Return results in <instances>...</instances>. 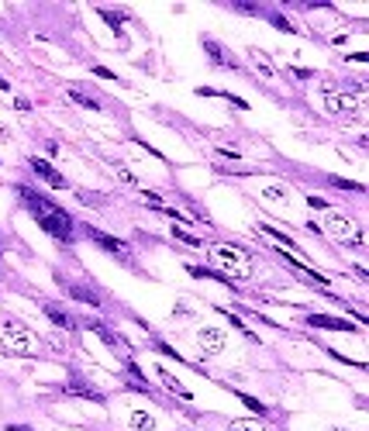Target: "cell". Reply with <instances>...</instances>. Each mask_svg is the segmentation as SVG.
<instances>
[{
	"label": "cell",
	"instance_id": "cell-26",
	"mask_svg": "<svg viewBox=\"0 0 369 431\" xmlns=\"http://www.w3.org/2000/svg\"><path fill=\"white\" fill-rule=\"evenodd\" d=\"M307 207H311V211H328V200H321V197L311 193V197H307Z\"/></svg>",
	"mask_w": 369,
	"mask_h": 431
},
{
	"label": "cell",
	"instance_id": "cell-9",
	"mask_svg": "<svg viewBox=\"0 0 369 431\" xmlns=\"http://www.w3.org/2000/svg\"><path fill=\"white\" fill-rule=\"evenodd\" d=\"M28 166H31V172H35L42 183H49L52 190H66V186H69V183H66V176H63V172H56L49 163H45V159H31Z\"/></svg>",
	"mask_w": 369,
	"mask_h": 431
},
{
	"label": "cell",
	"instance_id": "cell-12",
	"mask_svg": "<svg viewBox=\"0 0 369 431\" xmlns=\"http://www.w3.org/2000/svg\"><path fill=\"white\" fill-rule=\"evenodd\" d=\"M63 290L73 297V300H80V304H87V307H100V293L97 290H90V286H83V283H63Z\"/></svg>",
	"mask_w": 369,
	"mask_h": 431
},
{
	"label": "cell",
	"instance_id": "cell-1",
	"mask_svg": "<svg viewBox=\"0 0 369 431\" xmlns=\"http://www.w3.org/2000/svg\"><path fill=\"white\" fill-rule=\"evenodd\" d=\"M17 197L31 211V218L38 221V228L45 235H52L56 242H73L76 238V221H73V214L66 207H59L56 200H49L45 193H38L31 186H17Z\"/></svg>",
	"mask_w": 369,
	"mask_h": 431
},
{
	"label": "cell",
	"instance_id": "cell-19",
	"mask_svg": "<svg viewBox=\"0 0 369 431\" xmlns=\"http://www.w3.org/2000/svg\"><path fill=\"white\" fill-rule=\"evenodd\" d=\"M66 393H76V397H87V400H97V404L104 400V393H97V390H93V387H87L83 380H69V383H66Z\"/></svg>",
	"mask_w": 369,
	"mask_h": 431
},
{
	"label": "cell",
	"instance_id": "cell-21",
	"mask_svg": "<svg viewBox=\"0 0 369 431\" xmlns=\"http://www.w3.org/2000/svg\"><path fill=\"white\" fill-rule=\"evenodd\" d=\"M97 14H100V17H104V21H107V24H110V31H114V35H117V38H121V35H124V28H121V24H124V14H117V10H107V7H100V10H97Z\"/></svg>",
	"mask_w": 369,
	"mask_h": 431
},
{
	"label": "cell",
	"instance_id": "cell-16",
	"mask_svg": "<svg viewBox=\"0 0 369 431\" xmlns=\"http://www.w3.org/2000/svg\"><path fill=\"white\" fill-rule=\"evenodd\" d=\"M259 197H263L266 204H273V207H286V204H290V190H286V186H279V183L263 186V190H259Z\"/></svg>",
	"mask_w": 369,
	"mask_h": 431
},
{
	"label": "cell",
	"instance_id": "cell-22",
	"mask_svg": "<svg viewBox=\"0 0 369 431\" xmlns=\"http://www.w3.org/2000/svg\"><path fill=\"white\" fill-rule=\"evenodd\" d=\"M235 397H238V400H242V404H245V407H249V411H256V414H259V418H263V414H266V404H263V400H256V397H252V393H242V390H235Z\"/></svg>",
	"mask_w": 369,
	"mask_h": 431
},
{
	"label": "cell",
	"instance_id": "cell-15",
	"mask_svg": "<svg viewBox=\"0 0 369 431\" xmlns=\"http://www.w3.org/2000/svg\"><path fill=\"white\" fill-rule=\"evenodd\" d=\"M249 59H252V66H256L266 80H277V76H279V70L270 63V56H266L263 49H249Z\"/></svg>",
	"mask_w": 369,
	"mask_h": 431
},
{
	"label": "cell",
	"instance_id": "cell-24",
	"mask_svg": "<svg viewBox=\"0 0 369 431\" xmlns=\"http://www.w3.org/2000/svg\"><path fill=\"white\" fill-rule=\"evenodd\" d=\"M270 21L277 24L279 31H286V35H297V24H293L290 17H283V14H270Z\"/></svg>",
	"mask_w": 369,
	"mask_h": 431
},
{
	"label": "cell",
	"instance_id": "cell-2",
	"mask_svg": "<svg viewBox=\"0 0 369 431\" xmlns=\"http://www.w3.org/2000/svg\"><path fill=\"white\" fill-rule=\"evenodd\" d=\"M211 262L221 269V276H228L231 283L238 279V283H245V279H252V273H256V262L252 256L242 249V245H214L211 249Z\"/></svg>",
	"mask_w": 369,
	"mask_h": 431
},
{
	"label": "cell",
	"instance_id": "cell-14",
	"mask_svg": "<svg viewBox=\"0 0 369 431\" xmlns=\"http://www.w3.org/2000/svg\"><path fill=\"white\" fill-rule=\"evenodd\" d=\"M156 376H159V380H163V387H166L170 393H177L180 400H193V393L186 390L183 383H180V380H177V376H173V373H170L166 366H159V369H156Z\"/></svg>",
	"mask_w": 369,
	"mask_h": 431
},
{
	"label": "cell",
	"instance_id": "cell-17",
	"mask_svg": "<svg viewBox=\"0 0 369 431\" xmlns=\"http://www.w3.org/2000/svg\"><path fill=\"white\" fill-rule=\"evenodd\" d=\"M128 428L131 431H156V418H152L149 411L135 407V411H128Z\"/></svg>",
	"mask_w": 369,
	"mask_h": 431
},
{
	"label": "cell",
	"instance_id": "cell-11",
	"mask_svg": "<svg viewBox=\"0 0 369 431\" xmlns=\"http://www.w3.org/2000/svg\"><path fill=\"white\" fill-rule=\"evenodd\" d=\"M259 231L270 238V242H277L279 245V252H286V256H297V259H304L300 256V245L290 238V235H283V231H277V228H270V225H259Z\"/></svg>",
	"mask_w": 369,
	"mask_h": 431
},
{
	"label": "cell",
	"instance_id": "cell-23",
	"mask_svg": "<svg viewBox=\"0 0 369 431\" xmlns=\"http://www.w3.org/2000/svg\"><path fill=\"white\" fill-rule=\"evenodd\" d=\"M173 238H180V242H186V245H193V249H200V238L197 235H190L183 225H173Z\"/></svg>",
	"mask_w": 369,
	"mask_h": 431
},
{
	"label": "cell",
	"instance_id": "cell-18",
	"mask_svg": "<svg viewBox=\"0 0 369 431\" xmlns=\"http://www.w3.org/2000/svg\"><path fill=\"white\" fill-rule=\"evenodd\" d=\"M87 328H90L93 335H97V339H100V342L107 345V348H110V352H117V355H121V342H117V335H114V332H110V328H107V325H100V321H90V325H87Z\"/></svg>",
	"mask_w": 369,
	"mask_h": 431
},
{
	"label": "cell",
	"instance_id": "cell-28",
	"mask_svg": "<svg viewBox=\"0 0 369 431\" xmlns=\"http://www.w3.org/2000/svg\"><path fill=\"white\" fill-rule=\"evenodd\" d=\"M14 107H17V111H31V104H28L24 97H17V100H14Z\"/></svg>",
	"mask_w": 369,
	"mask_h": 431
},
{
	"label": "cell",
	"instance_id": "cell-29",
	"mask_svg": "<svg viewBox=\"0 0 369 431\" xmlns=\"http://www.w3.org/2000/svg\"><path fill=\"white\" fill-rule=\"evenodd\" d=\"M7 431H31L28 425H7Z\"/></svg>",
	"mask_w": 369,
	"mask_h": 431
},
{
	"label": "cell",
	"instance_id": "cell-30",
	"mask_svg": "<svg viewBox=\"0 0 369 431\" xmlns=\"http://www.w3.org/2000/svg\"><path fill=\"white\" fill-rule=\"evenodd\" d=\"M0 90H10V83H7V80H3V76H0Z\"/></svg>",
	"mask_w": 369,
	"mask_h": 431
},
{
	"label": "cell",
	"instance_id": "cell-20",
	"mask_svg": "<svg viewBox=\"0 0 369 431\" xmlns=\"http://www.w3.org/2000/svg\"><path fill=\"white\" fill-rule=\"evenodd\" d=\"M69 100H76L80 107H87V111H100V100L87 93V90H80V86H69Z\"/></svg>",
	"mask_w": 369,
	"mask_h": 431
},
{
	"label": "cell",
	"instance_id": "cell-13",
	"mask_svg": "<svg viewBox=\"0 0 369 431\" xmlns=\"http://www.w3.org/2000/svg\"><path fill=\"white\" fill-rule=\"evenodd\" d=\"M42 311H45V318H49L56 328H63V332H76V318H73L69 311H63V307H56V304H45Z\"/></svg>",
	"mask_w": 369,
	"mask_h": 431
},
{
	"label": "cell",
	"instance_id": "cell-25",
	"mask_svg": "<svg viewBox=\"0 0 369 431\" xmlns=\"http://www.w3.org/2000/svg\"><path fill=\"white\" fill-rule=\"evenodd\" d=\"M228 431H266V428H263L259 421H231Z\"/></svg>",
	"mask_w": 369,
	"mask_h": 431
},
{
	"label": "cell",
	"instance_id": "cell-27",
	"mask_svg": "<svg viewBox=\"0 0 369 431\" xmlns=\"http://www.w3.org/2000/svg\"><path fill=\"white\" fill-rule=\"evenodd\" d=\"M93 73H97L100 80H117V76H114V73H110L107 66H93Z\"/></svg>",
	"mask_w": 369,
	"mask_h": 431
},
{
	"label": "cell",
	"instance_id": "cell-4",
	"mask_svg": "<svg viewBox=\"0 0 369 431\" xmlns=\"http://www.w3.org/2000/svg\"><path fill=\"white\" fill-rule=\"evenodd\" d=\"M325 235H331L335 242H342V245H349V249H366V235H363V228L349 218V214H342V211H325V225H318Z\"/></svg>",
	"mask_w": 369,
	"mask_h": 431
},
{
	"label": "cell",
	"instance_id": "cell-31",
	"mask_svg": "<svg viewBox=\"0 0 369 431\" xmlns=\"http://www.w3.org/2000/svg\"><path fill=\"white\" fill-rule=\"evenodd\" d=\"M331 431H352V428H331Z\"/></svg>",
	"mask_w": 369,
	"mask_h": 431
},
{
	"label": "cell",
	"instance_id": "cell-8",
	"mask_svg": "<svg viewBox=\"0 0 369 431\" xmlns=\"http://www.w3.org/2000/svg\"><path fill=\"white\" fill-rule=\"evenodd\" d=\"M307 325L311 328H328V332H345V335H356L359 328L345 318H331V314H307Z\"/></svg>",
	"mask_w": 369,
	"mask_h": 431
},
{
	"label": "cell",
	"instance_id": "cell-7",
	"mask_svg": "<svg viewBox=\"0 0 369 431\" xmlns=\"http://www.w3.org/2000/svg\"><path fill=\"white\" fill-rule=\"evenodd\" d=\"M197 345H200V352H204V355H221V352H224V345H228V335H224V328L207 325V328H200V332H197Z\"/></svg>",
	"mask_w": 369,
	"mask_h": 431
},
{
	"label": "cell",
	"instance_id": "cell-5",
	"mask_svg": "<svg viewBox=\"0 0 369 431\" xmlns=\"http://www.w3.org/2000/svg\"><path fill=\"white\" fill-rule=\"evenodd\" d=\"M325 111L328 114H335V117H352V114H359V97H352V93H338V90H325Z\"/></svg>",
	"mask_w": 369,
	"mask_h": 431
},
{
	"label": "cell",
	"instance_id": "cell-3",
	"mask_svg": "<svg viewBox=\"0 0 369 431\" xmlns=\"http://www.w3.org/2000/svg\"><path fill=\"white\" fill-rule=\"evenodd\" d=\"M0 348L7 352V355H21V359H35L38 355V335L24 325V321H17V318H7L3 325H0Z\"/></svg>",
	"mask_w": 369,
	"mask_h": 431
},
{
	"label": "cell",
	"instance_id": "cell-10",
	"mask_svg": "<svg viewBox=\"0 0 369 431\" xmlns=\"http://www.w3.org/2000/svg\"><path fill=\"white\" fill-rule=\"evenodd\" d=\"M204 52L211 56V63H214V66H221V70H238L235 56H228V52H224V45H218L214 38H204Z\"/></svg>",
	"mask_w": 369,
	"mask_h": 431
},
{
	"label": "cell",
	"instance_id": "cell-6",
	"mask_svg": "<svg viewBox=\"0 0 369 431\" xmlns=\"http://www.w3.org/2000/svg\"><path fill=\"white\" fill-rule=\"evenodd\" d=\"M87 238H90L93 245H100L107 256H114V259H131V249H128V242H121V238H114V235H104L100 228H87Z\"/></svg>",
	"mask_w": 369,
	"mask_h": 431
}]
</instances>
